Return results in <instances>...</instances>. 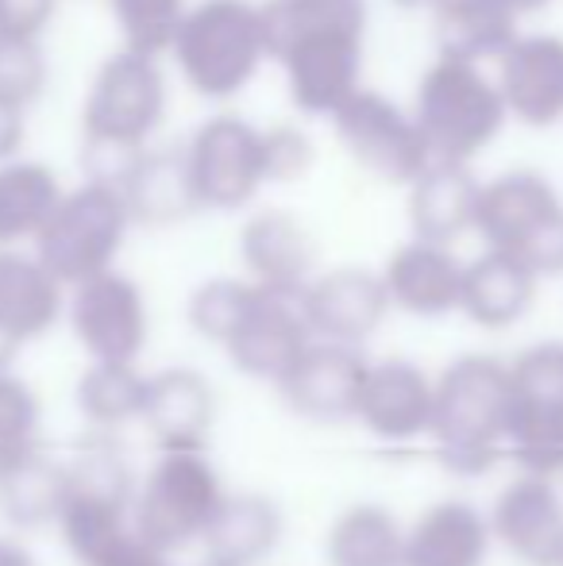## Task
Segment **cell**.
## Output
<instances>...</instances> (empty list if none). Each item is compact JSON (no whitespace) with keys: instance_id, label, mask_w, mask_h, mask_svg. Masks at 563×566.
<instances>
[{"instance_id":"1","label":"cell","mask_w":563,"mask_h":566,"mask_svg":"<svg viewBox=\"0 0 563 566\" xmlns=\"http://www.w3.org/2000/svg\"><path fill=\"white\" fill-rule=\"evenodd\" d=\"M170 108V82L158 59L113 51L90 77L82 97L85 181L121 186L132 163L150 147Z\"/></svg>"},{"instance_id":"2","label":"cell","mask_w":563,"mask_h":566,"mask_svg":"<svg viewBox=\"0 0 563 566\" xmlns=\"http://www.w3.org/2000/svg\"><path fill=\"white\" fill-rule=\"evenodd\" d=\"M510 363L494 355H463L436 378V409L428 440L436 459L459 478H479L505 454L510 424Z\"/></svg>"},{"instance_id":"3","label":"cell","mask_w":563,"mask_h":566,"mask_svg":"<svg viewBox=\"0 0 563 566\" xmlns=\"http://www.w3.org/2000/svg\"><path fill=\"white\" fill-rule=\"evenodd\" d=\"M170 62L201 101L240 97L271 62L259 0H194L170 43Z\"/></svg>"},{"instance_id":"4","label":"cell","mask_w":563,"mask_h":566,"mask_svg":"<svg viewBox=\"0 0 563 566\" xmlns=\"http://www.w3.org/2000/svg\"><path fill=\"white\" fill-rule=\"evenodd\" d=\"M409 113L421 127L432 163L456 166H471L510 124L494 74L479 62L440 54L425 66Z\"/></svg>"},{"instance_id":"5","label":"cell","mask_w":563,"mask_h":566,"mask_svg":"<svg viewBox=\"0 0 563 566\" xmlns=\"http://www.w3.org/2000/svg\"><path fill=\"white\" fill-rule=\"evenodd\" d=\"M475 235L536 277L563 274V197L541 170H505L482 181Z\"/></svg>"},{"instance_id":"6","label":"cell","mask_w":563,"mask_h":566,"mask_svg":"<svg viewBox=\"0 0 563 566\" xmlns=\"http://www.w3.org/2000/svg\"><path fill=\"white\" fill-rule=\"evenodd\" d=\"M228 501V485L205 451H163L136 485L132 524L150 547L170 559L205 544L212 521Z\"/></svg>"},{"instance_id":"7","label":"cell","mask_w":563,"mask_h":566,"mask_svg":"<svg viewBox=\"0 0 563 566\" xmlns=\"http://www.w3.org/2000/svg\"><path fill=\"white\" fill-rule=\"evenodd\" d=\"M128 231L132 217L124 209L121 189L101 186V181H82V186L66 189L54 217L46 220V228L31 243V254L70 293L74 285L90 282L105 270H116V254H121Z\"/></svg>"},{"instance_id":"8","label":"cell","mask_w":563,"mask_h":566,"mask_svg":"<svg viewBox=\"0 0 563 566\" xmlns=\"http://www.w3.org/2000/svg\"><path fill=\"white\" fill-rule=\"evenodd\" d=\"M363 51L367 23L336 20L285 35L271 46V62L282 66L290 105L301 116L332 119L363 90Z\"/></svg>"},{"instance_id":"9","label":"cell","mask_w":563,"mask_h":566,"mask_svg":"<svg viewBox=\"0 0 563 566\" xmlns=\"http://www.w3.org/2000/svg\"><path fill=\"white\" fill-rule=\"evenodd\" d=\"M189 186L201 212H243L267 186L263 127L236 113H217L181 143Z\"/></svg>"},{"instance_id":"10","label":"cell","mask_w":563,"mask_h":566,"mask_svg":"<svg viewBox=\"0 0 563 566\" xmlns=\"http://www.w3.org/2000/svg\"><path fill=\"white\" fill-rule=\"evenodd\" d=\"M329 124L352 163L383 186L409 189L432 166L414 113L383 90L363 85Z\"/></svg>"},{"instance_id":"11","label":"cell","mask_w":563,"mask_h":566,"mask_svg":"<svg viewBox=\"0 0 563 566\" xmlns=\"http://www.w3.org/2000/svg\"><path fill=\"white\" fill-rule=\"evenodd\" d=\"M66 321L90 363H136L147 347V301L136 277L121 270L90 277L66 293Z\"/></svg>"},{"instance_id":"12","label":"cell","mask_w":563,"mask_h":566,"mask_svg":"<svg viewBox=\"0 0 563 566\" xmlns=\"http://www.w3.org/2000/svg\"><path fill=\"white\" fill-rule=\"evenodd\" d=\"M305 321L313 328V339L355 347L375 336L390 316V297L378 270L367 266H336L321 270L313 282L301 290Z\"/></svg>"},{"instance_id":"13","label":"cell","mask_w":563,"mask_h":566,"mask_svg":"<svg viewBox=\"0 0 563 566\" xmlns=\"http://www.w3.org/2000/svg\"><path fill=\"white\" fill-rule=\"evenodd\" d=\"M494 82L510 124L549 132L563 119V35L521 31L494 62Z\"/></svg>"},{"instance_id":"14","label":"cell","mask_w":563,"mask_h":566,"mask_svg":"<svg viewBox=\"0 0 563 566\" xmlns=\"http://www.w3.org/2000/svg\"><path fill=\"white\" fill-rule=\"evenodd\" d=\"M367 355L340 343H321L293 363V370L279 381V394L285 409L313 424H344L359 412V394L367 381Z\"/></svg>"},{"instance_id":"15","label":"cell","mask_w":563,"mask_h":566,"mask_svg":"<svg viewBox=\"0 0 563 566\" xmlns=\"http://www.w3.org/2000/svg\"><path fill=\"white\" fill-rule=\"evenodd\" d=\"M309 347H313V328L305 321L301 293L259 290L248 321L225 350L243 378L279 386Z\"/></svg>"},{"instance_id":"16","label":"cell","mask_w":563,"mask_h":566,"mask_svg":"<svg viewBox=\"0 0 563 566\" xmlns=\"http://www.w3.org/2000/svg\"><path fill=\"white\" fill-rule=\"evenodd\" d=\"M240 262L259 290L301 293L321 274V247L298 212L256 209L240 228Z\"/></svg>"},{"instance_id":"17","label":"cell","mask_w":563,"mask_h":566,"mask_svg":"<svg viewBox=\"0 0 563 566\" xmlns=\"http://www.w3.org/2000/svg\"><path fill=\"white\" fill-rule=\"evenodd\" d=\"M490 536L521 566H563V493L549 478L518 474L490 509Z\"/></svg>"},{"instance_id":"18","label":"cell","mask_w":563,"mask_h":566,"mask_svg":"<svg viewBox=\"0 0 563 566\" xmlns=\"http://www.w3.org/2000/svg\"><path fill=\"white\" fill-rule=\"evenodd\" d=\"M463 270L467 262L456 254V247L406 239L394 247L378 274H383L390 308H402L417 321H440L448 313H459Z\"/></svg>"},{"instance_id":"19","label":"cell","mask_w":563,"mask_h":566,"mask_svg":"<svg viewBox=\"0 0 563 566\" xmlns=\"http://www.w3.org/2000/svg\"><path fill=\"white\" fill-rule=\"evenodd\" d=\"M436 409V381L409 358H383L367 366V381L359 394V420L378 440L406 443L428 436Z\"/></svg>"},{"instance_id":"20","label":"cell","mask_w":563,"mask_h":566,"mask_svg":"<svg viewBox=\"0 0 563 566\" xmlns=\"http://www.w3.org/2000/svg\"><path fill=\"white\" fill-rule=\"evenodd\" d=\"M139 420L163 451H205V440L217 424V394L205 374L166 366L147 378Z\"/></svg>"},{"instance_id":"21","label":"cell","mask_w":563,"mask_h":566,"mask_svg":"<svg viewBox=\"0 0 563 566\" xmlns=\"http://www.w3.org/2000/svg\"><path fill=\"white\" fill-rule=\"evenodd\" d=\"M59 532L77 566H170L166 555L136 532L132 509L116 501L66 497Z\"/></svg>"},{"instance_id":"22","label":"cell","mask_w":563,"mask_h":566,"mask_svg":"<svg viewBox=\"0 0 563 566\" xmlns=\"http://www.w3.org/2000/svg\"><path fill=\"white\" fill-rule=\"evenodd\" d=\"M541 277L525 270L518 259L502 251H482L467 262L463 293H459V313L487 332H505L521 324L536 305Z\"/></svg>"},{"instance_id":"23","label":"cell","mask_w":563,"mask_h":566,"mask_svg":"<svg viewBox=\"0 0 563 566\" xmlns=\"http://www.w3.org/2000/svg\"><path fill=\"white\" fill-rule=\"evenodd\" d=\"M482 181L475 178L471 166L432 163L414 186L406 189V209L414 239L456 247L467 231H475V212H479Z\"/></svg>"},{"instance_id":"24","label":"cell","mask_w":563,"mask_h":566,"mask_svg":"<svg viewBox=\"0 0 563 566\" xmlns=\"http://www.w3.org/2000/svg\"><path fill=\"white\" fill-rule=\"evenodd\" d=\"M124 209L132 217V228H174L189 220L197 209L194 186H189L186 158L178 147H147L124 174L121 186Z\"/></svg>"},{"instance_id":"25","label":"cell","mask_w":563,"mask_h":566,"mask_svg":"<svg viewBox=\"0 0 563 566\" xmlns=\"http://www.w3.org/2000/svg\"><path fill=\"white\" fill-rule=\"evenodd\" d=\"M490 521L467 501H436L406 528V566H482Z\"/></svg>"},{"instance_id":"26","label":"cell","mask_w":563,"mask_h":566,"mask_svg":"<svg viewBox=\"0 0 563 566\" xmlns=\"http://www.w3.org/2000/svg\"><path fill=\"white\" fill-rule=\"evenodd\" d=\"M66 316V285L31 251H0V324L31 343Z\"/></svg>"},{"instance_id":"27","label":"cell","mask_w":563,"mask_h":566,"mask_svg":"<svg viewBox=\"0 0 563 566\" xmlns=\"http://www.w3.org/2000/svg\"><path fill=\"white\" fill-rule=\"evenodd\" d=\"M432 20V43L440 59L490 66L521 35L518 15L502 0H440Z\"/></svg>"},{"instance_id":"28","label":"cell","mask_w":563,"mask_h":566,"mask_svg":"<svg viewBox=\"0 0 563 566\" xmlns=\"http://www.w3.org/2000/svg\"><path fill=\"white\" fill-rule=\"evenodd\" d=\"M62 197L66 186L54 166L23 155L0 163V251H20L35 243Z\"/></svg>"},{"instance_id":"29","label":"cell","mask_w":563,"mask_h":566,"mask_svg":"<svg viewBox=\"0 0 563 566\" xmlns=\"http://www.w3.org/2000/svg\"><path fill=\"white\" fill-rule=\"evenodd\" d=\"M285 516L263 493H228L205 536V559L220 566H259L282 544Z\"/></svg>"},{"instance_id":"30","label":"cell","mask_w":563,"mask_h":566,"mask_svg":"<svg viewBox=\"0 0 563 566\" xmlns=\"http://www.w3.org/2000/svg\"><path fill=\"white\" fill-rule=\"evenodd\" d=\"M329 566H406V528L383 505H352L332 521Z\"/></svg>"},{"instance_id":"31","label":"cell","mask_w":563,"mask_h":566,"mask_svg":"<svg viewBox=\"0 0 563 566\" xmlns=\"http://www.w3.org/2000/svg\"><path fill=\"white\" fill-rule=\"evenodd\" d=\"M70 485H66V462L46 459L43 451L15 467L12 474L0 482V516L12 528H59L62 509H66Z\"/></svg>"},{"instance_id":"32","label":"cell","mask_w":563,"mask_h":566,"mask_svg":"<svg viewBox=\"0 0 563 566\" xmlns=\"http://www.w3.org/2000/svg\"><path fill=\"white\" fill-rule=\"evenodd\" d=\"M143 397H147V378L136 370V363H90L77 381V409L101 436H113L139 420Z\"/></svg>"},{"instance_id":"33","label":"cell","mask_w":563,"mask_h":566,"mask_svg":"<svg viewBox=\"0 0 563 566\" xmlns=\"http://www.w3.org/2000/svg\"><path fill=\"white\" fill-rule=\"evenodd\" d=\"M259 297V285H251L248 277H209L201 282L186 301V324L194 328L197 339L228 347L236 339V332L243 328L251 305Z\"/></svg>"},{"instance_id":"34","label":"cell","mask_w":563,"mask_h":566,"mask_svg":"<svg viewBox=\"0 0 563 566\" xmlns=\"http://www.w3.org/2000/svg\"><path fill=\"white\" fill-rule=\"evenodd\" d=\"M105 4L121 35V51L163 62L194 0H105Z\"/></svg>"},{"instance_id":"35","label":"cell","mask_w":563,"mask_h":566,"mask_svg":"<svg viewBox=\"0 0 563 566\" xmlns=\"http://www.w3.org/2000/svg\"><path fill=\"white\" fill-rule=\"evenodd\" d=\"M39 397L15 374H0V482L39 454Z\"/></svg>"},{"instance_id":"36","label":"cell","mask_w":563,"mask_h":566,"mask_svg":"<svg viewBox=\"0 0 563 566\" xmlns=\"http://www.w3.org/2000/svg\"><path fill=\"white\" fill-rule=\"evenodd\" d=\"M51 85L43 39H0V97L28 108L39 105Z\"/></svg>"},{"instance_id":"37","label":"cell","mask_w":563,"mask_h":566,"mask_svg":"<svg viewBox=\"0 0 563 566\" xmlns=\"http://www.w3.org/2000/svg\"><path fill=\"white\" fill-rule=\"evenodd\" d=\"M510 394L518 401L563 405V343L544 339L510 363Z\"/></svg>"},{"instance_id":"38","label":"cell","mask_w":563,"mask_h":566,"mask_svg":"<svg viewBox=\"0 0 563 566\" xmlns=\"http://www.w3.org/2000/svg\"><path fill=\"white\" fill-rule=\"evenodd\" d=\"M316 166V143L301 124H271L263 127V170L267 186H293V181L309 178Z\"/></svg>"},{"instance_id":"39","label":"cell","mask_w":563,"mask_h":566,"mask_svg":"<svg viewBox=\"0 0 563 566\" xmlns=\"http://www.w3.org/2000/svg\"><path fill=\"white\" fill-rule=\"evenodd\" d=\"M59 0H0V39H43Z\"/></svg>"},{"instance_id":"40","label":"cell","mask_w":563,"mask_h":566,"mask_svg":"<svg viewBox=\"0 0 563 566\" xmlns=\"http://www.w3.org/2000/svg\"><path fill=\"white\" fill-rule=\"evenodd\" d=\"M23 143H28V108L0 97V163L20 158Z\"/></svg>"},{"instance_id":"41","label":"cell","mask_w":563,"mask_h":566,"mask_svg":"<svg viewBox=\"0 0 563 566\" xmlns=\"http://www.w3.org/2000/svg\"><path fill=\"white\" fill-rule=\"evenodd\" d=\"M0 566H35V559H31V552L20 539L0 536Z\"/></svg>"},{"instance_id":"42","label":"cell","mask_w":563,"mask_h":566,"mask_svg":"<svg viewBox=\"0 0 563 566\" xmlns=\"http://www.w3.org/2000/svg\"><path fill=\"white\" fill-rule=\"evenodd\" d=\"M20 336H12V332L0 324V374H12V363H15V355H20Z\"/></svg>"},{"instance_id":"43","label":"cell","mask_w":563,"mask_h":566,"mask_svg":"<svg viewBox=\"0 0 563 566\" xmlns=\"http://www.w3.org/2000/svg\"><path fill=\"white\" fill-rule=\"evenodd\" d=\"M505 8H510L518 20H525V15H541V12H549L556 0H502Z\"/></svg>"},{"instance_id":"44","label":"cell","mask_w":563,"mask_h":566,"mask_svg":"<svg viewBox=\"0 0 563 566\" xmlns=\"http://www.w3.org/2000/svg\"><path fill=\"white\" fill-rule=\"evenodd\" d=\"M390 4L402 8V12H425V15H432L440 0H390Z\"/></svg>"},{"instance_id":"45","label":"cell","mask_w":563,"mask_h":566,"mask_svg":"<svg viewBox=\"0 0 563 566\" xmlns=\"http://www.w3.org/2000/svg\"><path fill=\"white\" fill-rule=\"evenodd\" d=\"M201 566H220V563H212V559H205V563H201Z\"/></svg>"}]
</instances>
